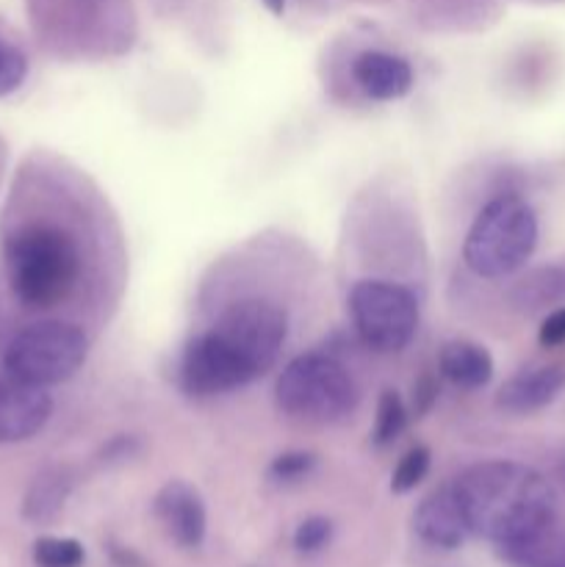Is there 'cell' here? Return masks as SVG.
Segmentation results:
<instances>
[{"mask_svg":"<svg viewBox=\"0 0 565 567\" xmlns=\"http://www.w3.org/2000/svg\"><path fill=\"white\" fill-rule=\"evenodd\" d=\"M471 537L507 546L554 524L557 496L543 474L513 460H485L454 480Z\"/></svg>","mask_w":565,"mask_h":567,"instance_id":"cell-1","label":"cell"},{"mask_svg":"<svg viewBox=\"0 0 565 567\" xmlns=\"http://www.w3.org/2000/svg\"><path fill=\"white\" fill-rule=\"evenodd\" d=\"M11 293L31 310L55 308L70 297L81 275V252L70 233L53 225H28L3 244Z\"/></svg>","mask_w":565,"mask_h":567,"instance_id":"cell-2","label":"cell"},{"mask_svg":"<svg viewBox=\"0 0 565 567\" xmlns=\"http://www.w3.org/2000/svg\"><path fill=\"white\" fill-rule=\"evenodd\" d=\"M537 247V216L515 194L491 199L476 214L463 244V260L476 277L502 280L518 271Z\"/></svg>","mask_w":565,"mask_h":567,"instance_id":"cell-3","label":"cell"},{"mask_svg":"<svg viewBox=\"0 0 565 567\" xmlns=\"http://www.w3.org/2000/svg\"><path fill=\"white\" fill-rule=\"evenodd\" d=\"M277 408L291 419L332 424L358 408V385L347 365L321 352L299 354L280 371L275 385Z\"/></svg>","mask_w":565,"mask_h":567,"instance_id":"cell-4","label":"cell"},{"mask_svg":"<svg viewBox=\"0 0 565 567\" xmlns=\"http://www.w3.org/2000/svg\"><path fill=\"white\" fill-rule=\"evenodd\" d=\"M89 338L70 321H37L17 332L3 352V369L11 380L50 388L72 380L86 363Z\"/></svg>","mask_w":565,"mask_h":567,"instance_id":"cell-5","label":"cell"},{"mask_svg":"<svg viewBox=\"0 0 565 567\" xmlns=\"http://www.w3.org/2000/svg\"><path fill=\"white\" fill-rule=\"evenodd\" d=\"M349 316L360 341L382 354L402 352L419 330V302L399 282H355L349 291Z\"/></svg>","mask_w":565,"mask_h":567,"instance_id":"cell-6","label":"cell"},{"mask_svg":"<svg viewBox=\"0 0 565 567\" xmlns=\"http://www.w3.org/2000/svg\"><path fill=\"white\" fill-rule=\"evenodd\" d=\"M214 332L242 358L253 377L275 369L288 338V316L269 299H238L216 319Z\"/></svg>","mask_w":565,"mask_h":567,"instance_id":"cell-7","label":"cell"},{"mask_svg":"<svg viewBox=\"0 0 565 567\" xmlns=\"http://www.w3.org/2000/svg\"><path fill=\"white\" fill-rule=\"evenodd\" d=\"M255 382L253 371L214 330L194 336L181 358V385L188 396L208 399Z\"/></svg>","mask_w":565,"mask_h":567,"instance_id":"cell-8","label":"cell"},{"mask_svg":"<svg viewBox=\"0 0 565 567\" xmlns=\"http://www.w3.org/2000/svg\"><path fill=\"white\" fill-rule=\"evenodd\" d=\"M153 513L175 546L186 548V551L203 546L205 532H208V509H205V502L197 487H192L183 480L166 482L155 493Z\"/></svg>","mask_w":565,"mask_h":567,"instance_id":"cell-9","label":"cell"},{"mask_svg":"<svg viewBox=\"0 0 565 567\" xmlns=\"http://www.w3.org/2000/svg\"><path fill=\"white\" fill-rule=\"evenodd\" d=\"M53 399L44 388L20 380H0V446L25 443L48 426Z\"/></svg>","mask_w":565,"mask_h":567,"instance_id":"cell-10","label":"cell"},{"mask_svg":"<svg viewBox=\"0 0 565 567\" xmlns=\"http://www.w3.org/2000/svg\"><path fill=\"white\" fill-rule=\"evenodd\" d=\"M413 532L421 543L441 551H454L471 537L469 520H465L463 504H460L458 491L452 485H443L432 491L413 509Z\"/></svg>","mask_w":565,"mask_h":567,"instance_id":"cell-11","label":"cell"},{"mask_svg":"<svg viewBox=\"0 0 565 567\" xmlns=\"http://www.w3.org/2000/svg\"><path fill=\"white\" fill-rule=\"evenodd\" d=\"M565 391V363H535L510 377L496 393V408L513 415H530L548 408Z\"/></svg>","mask_w":565,"mask_h":567,"instance_id":"cell-12","label":"cell"},{"mask_svg":"<svg viewBox=\"0 0 565 567\" xmlns=\"http://www.w3.org/2000/svg\"><path fill=\"white\" fill-rule=\"evenodd\" d=\"M355 81L371 100H399L413 89V70L402 55L366 50L355 59Z\"/></svg>","mask_w":565,"mask_h":567,"instance_id":"cell-13","label":"cell"},{"mask_svg":"<svg viewBox=\"0 0 565 567\" xmlns=\"http://www.w3.org/2000/svg\"><path fill=\"white\" fill-rule=\"evenodd\" d=\"M438 369L452 385L463 391H480L493 377V358L474 341H449L438 354Z\"/></svg>","mask_w":565,"mask_h":567,"instance_id":"cell-14","label":"cell"},{"mask_svg":"<svg viewBox=\"0 0 565 567\" xmlns=\"http://www.w3.org/2000/svg\"><path fill=\"white\" fill-rule=\"evenodd\" d=\"M72 480L64 468H44L33 476L22 498V518L28 524H50L70 498Z\"/></svg>","mask_w":565,"mask_h":567,"instance_id":"cell-15","label":"cell"},{"mask_svg":"<svg viewBox=\"0 0 565 567\" xmlns=\"http://www.w3.org/2000/svg\"><path fill=\"white\" fill-rule=\"evenodd\" d=\"M496 551L513 567H565V535L552 524L535 535L499 546Z\"/></svg>","mask_w":565,"mask_h":567,"instance_id":"cell-16","label":"cell"},{"mask_svg":"<svg viewBox=\"0 0 565 567\" xmlns=\"http://www.w3.org/2000/svg\"><path fill=\"white\" fill-rule=\"evenodd\" d=\"M404 424H408V408H404L402 396L397 391H382L380 402H377V419L374 430H371V443L374 446H391L399 435H402Z\"/></svg>","mask_w":565,"mask_h":567,"instance_id":"cell-17","label":"cell"},{"mask_svg":"<svg viewBox=\"0 0 565 567\" xmlns=\"http://www.w3.org/2000/svg\"><path fill=\"white\" fill-rule=\"evenodd\" d=\"M37 567H81L86 551L75 537H39L31 548Z\"/></svg>","mask_w":565,"mask_h":567,"instance_id":"cell-18","label":"cell"},{"mask_svg":"<svg viewBox=\"0 0 565 567\" xmlns=\"http://www.w3.org/2000/svg\"><path fill=\"white\" fill-rule=\"evenodd\" d=\"M430 463H432V454L427 446L408 449L391 474V491L397 493V496H404V493L415 491V487L424 482L427 471H430Z\"/></svg>","mask_w":565,"mask_h":567,"instance_id":"cell-19","label":"cell"},{"mask_svg":"<svg viewBox=\"0 0 565 567\" xmlns=\"http://www.w3.org/2000/svg\"><path fill=\"white\" fill-rule=\"evenodd\" d=\"M28 75V59L17 44L0 37V97L17 92Z\"/></svg>","mask_w":565,"mask_h":567,"instance_id":"cell-20","label":"cell"},{"mask_svg":"<svg viewBox=\"0 0 565 567\" xmlns=\"http://www.w3.org/2000/svg\"><path fill=\"white\" fill-rule=\"evenodd\" d=\"M316 468V454L310 452H286L271 460L269 480L277 485H291V482L305 480Z\"/></svg>","mask_w":565,"mask_h":567,"instance_id":"cell-21","label":"cell"},{"mask_svg":"<svg viewBox=\"0 0 565 567\" xmlns=\"http://www.w3.org/2000/svg\"><path fill=\"white\" fill-rule=\"evenodd\" d=\"M332 540V520L325 515H314V518H305L302 524L294 532V548L299 554H319L321 548L330 546Z\"/></svg>","mask_w":565,"mask_h":567,"instance_id":"cell-22","label":"cell"},{"mask_svg":"<svg viewBox=\"0 0 565 567\" xmlns=\"http://www.w3.org/2000/svg\"><path fill=\"white\" fill-rule=\"evenodd\" d=\"M537 338H541V347H546V349L563 347L565 343V308L554 310V313H548L546 319H543Z\"/></svg>","mask_w":565,"mask_h":567,"instance_id":"cell-23","label":"cell"},{"mask_svg":"<svg viewBox=\"0 0 565 567\" xmlns=\"http://www.w3.org/2000/svg\"><path fill=\"white\" fill-rule=\"evenodd\" d=\"M435 396H438V385L435 382L430 380V377H424V380L419 382V385L413 388V408H415V413H427V410L432 408V402H435Z\"/></svg>","mask_w":565,"mask_h":567,"instance_id":"cell-24","label":"cell"},{"mask_svg":"<svg viewBox=\"0 0 565 567\" xmlns=\"http://www.w3.org/2000/svg\"><path fill=\"white\" fill-rule=\"evenodd\" d=\"M264 3L271 14H282V9H286V0H264Z\"/></svg>","mask_w":565,"mask_h":567,"instance_id":"cell-25","label":"cell"}]
</instances>
